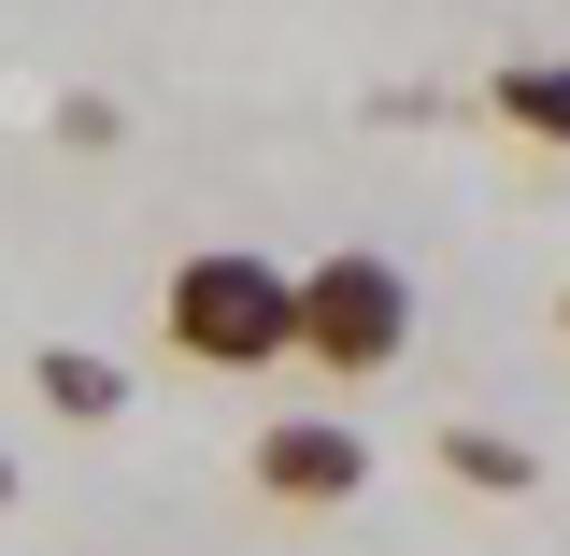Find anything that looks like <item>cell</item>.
I'll list each match as a JSON object with an SVG mask.
<instances>
[{
	"label": "cell",
	"mask_w": 570,
	"mask_h": 556,
	"mask_svg": "<svg viewBox=\"0 0 570 556\" xmlns=\"http://www.w3.org/2000/svg\"><path fill=\"white\" fill-rule=\"evenodd\" d=\"M157 329H171V357H200V371H285L299 357V272L257 257V243H200V257H171V285H157Z\"/></svg>",
	"instance_id": "6da1fadb"
},
{
	"label": "cell",
	"mask_w": 570,
	"mask_h": 556,
	"mask_svg": "<svg viewBox=\"0 0 570 556\" xmlns=\"http://www.w3.org/2000/svg\"><path fill=\"white\" fill-rule=\"evenodd\" d=\"M243 471H257V499H285V514H343V499L371 486V442H356L343 414H272L243 442Z\"/></svg>",
	"instance_id": "3957f363"
},
{
	"label": "cell",
	"mask_w": 570,
	"mask_h": 556,
	"mask_svg": "<svg viewBox=\"0 0 570 556\" xmlns=\"http://www.w3.org/2000/svg\"><path fill=\"white\" fill-rule=\"evenodd\" d=\"M29 386H43V414H58V428H115V414H129V371L86 357V343H43V357H29Z\"/></svg>",
	"instance_id": "5b68a950"
},
{
	"label": "cell",
	"mask_w": 570,
	"mask_h": 556,
	"mask_svg": "<svg viewBox=\"0 0 570 556\" xmlns=\"http://www.w3.org/2000/svg\"><path fill=\"white\" fill-rule=\"evenodd\" d=\"M400 343H414V272H400V257L343 243V257H314V272H299V357H314L328 386L400 371Z\"/></svg>",
	"instance_id": "7a4b0ae2"
},
{
	"label": "cell",
	"mask_w": 570,
	"mask_h": 556,
	"mask_svg": "<svg viewBox=\"0 0 570 556\" xmlns=\"http://www.w3.org/2000/svg\"><path fill=\"white\" fill-rule=\"evenodd\" d=\"M442 471H456V486H485V499H528V486H542V457H528V442H499V428H442Z\"/></svg>",
	"instance_id": "8992f818"
},
{
	"label": "cell",
	"mask_w": 570,
	"mask_h": 556,
	"mask_svg": "<svg viewBox=\"0 0 570 556\" xmlns=\"http://www.w3.org/2000/svg\"><path fill=\"white\" fill-rule=\"evenodd\" d=\"M557 329H570V300H557Z\"/></svg>",
	"instance_id": "ba28073f"
},
{
	"label": "cell",
	"mask_w": 570,
	"mask_h": 556,
	"mask_svg": "<svg viewBox=\"0 0 570 556\" xmlns=\"http://www.w3.org/2000/svg\"><path fill=\"white\" fill-rule=\"evenodd\" d=\"M0 499H14V457H0Z\"/></svg>",
	"instance_id": "52a82bcc"
},
{
	"label": "cell",
	"mask_w": 570,
	"mask_h": 556,
	"mask_svg": "<svg viewBox=\"0 0 570 556\" xmlns=\"http://www.w3.org/2000/svg\"><path fill=\"white\" fill-rule=\"evenodd\" d=\"M485 115H499L513 143L570 157V58H513V71H485Z\"/></svg>",
	"instance_id": "277c9868"
}]
</instances>
